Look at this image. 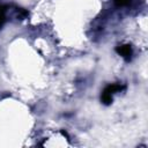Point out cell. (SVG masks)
Masks as SVG:
<instances>
[{
	"instance_id": "cell-2",
	"label": "cell",
	"mask_w": 148,
	"mask_h": 148,
	"mask_svg": "<svg viewBox=\"0 0 148 148\" xmlns=\"http://www.w3.org/2000/svg\"><path fill=\"white\" fill-rule=\"evenodd\" d=\"M116 51H117L118 54H120L126 61H130V60H131L133 51H132V47H131L130 45H127V44H126V45H119V46H117Z\"/></svg>"
},
{
	"instance_id": "cell-3",
	"label": "cell",
	"mask_w": 148,
	"mask_h": 148,
	"mask_svg": "<svg viewBox=\"0 0 148 148\" xmlns=\"http://www.w3.org/2000/svg\"><path fill=\"white\" fill-rule=\"evenodd\" d=\"M3 21H5V9H3V7L0 6V27L2 25Z\"/></svg>"
},
{
	"instance_id": "cell-1",
	"label": "cell",
	"mask_w": 148,
	"mask_h": 148,
	"mask_svg": "<svg viewBox=\"0 0 148 148\" xmlns=\"http://www.w3.org/2000/svg\"><path fill=\"white\" fill-rule=\"evenodd\" d=\"M124 89V86L121 84H118V83H112V84H109L104 88L102 95H101V102L105 105H109L112 103V99H113V95L120 90Z\"/></svg>"
}]
</instances>
